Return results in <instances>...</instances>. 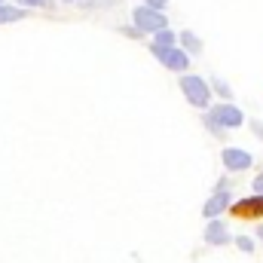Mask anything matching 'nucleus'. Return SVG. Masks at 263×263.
I'll use <instances>...</instances> for the list:
<instances>
[{
  "instance_id": "dca6fc26",
  "label": "nucleus",
  "mask_w": 263,
  "mask_h": 263,
  "mask_svg": "<svg viewBox=\"0 0 263 263\" xmlns=\"http://www.w3.org/2000/svg\"><path fill=\"white\" fill-rule=\"evenodd\" d=\"M120 0H86L83 3V9L86 12H92V9H110V6H117Z\"/></svg>"
},
{
  "instance_id": "9b49d317",
  "label": "nucleus",
  "mask_w": 263,
  "mask_h": 263,
  "mask_svg": "<svg viewBox=\"0 0 263 263\" xmlns=\"http://www.w3.org/2000/svg\"><path fill=\"white\" fill-rule=\"evenodd\" d=\"M22 18H28V9H22L15 3H3L0 6V25H12V22H22Z\"/></svg>"
},
{
  "instance_id": "39448f33",
  "label": "nucleus",
  "mask_w": 263,
  "mask_h": 263,
  "mask_svg": "<svg viewBox=\"0 0 263 263\" xmlns=\"http://www.w3.org/2000/svg\"><path fill=\"white\" fill-rule=\"evenodd\" d=\"M150 55L159 62V67H165V70L175 73V77H184V73L193 70V59H190L181 46H172V49H156V46H150Z\"/></svg>"
},
{
  "instance_id": "f03ea898",
  "label": "nucleus",
  "mask_w": 263,
  "mask_h": 263,
  "mask_svg": "<svg viewBox=\"0 0 263 263\" xmlns=\"http://www.w3.org/2000/svg\"><path fill=\"white\" fill-rule=\"evenodd\" d=\"M208 114V120L217 126L220 132H236V129H242V126H248V114L236 104V101H230V104H220V101H214L211 104V110H205Z\"/></svg>"
},
{
  "instance_id": "2eb2a0df",
  "label": "nucleus",
  "mask_w": 263,
  "mask_h": 263,
  "mask_svg": "<svg viewBox=\"0 0 263 263\" xmlns=\"http://www.w3.org/2000/svg\"><path fill=\"white\" fill-rule=\"evenodd\" d=\"M233 187H236V181H233L230 175H223V178H217V181H214L211 193H233Z\"/></svg>"
},
{
  "instance_id": "412c9836",
  "label": "nucleus",
  "mask_w": 263,
  "mask_h": 263,
  "mask_svg": "<svg viewBox=\"0 0 263 263\" xmlns=\"http://www.w3.org/2000/svg\"><path fill=\"white\" fill-rule=\"evenodd\" d=\"M141 6H150V9H156V12H165V9H168V0H141Z\"/></svg>"
},
{
  "instance_id": "5701e85b",
  "label": "nucleus",
  "mask_w": 263,
  "mask_h": 263,
  "mask_svg": "<svg viewBox=\"0 0 263 263\" xmlns=\"http://www.w3.org/2000/svg\"><path fill=\"white\" fill-rule=\"evenodd\" d=\"M62 3H73V6H83L86 0H62Z\"/></svg>"
},
{
  "instance_id": "b1692460",
  "label": "nucleus",
  "mask_w": 263,
  "mask_h": 263,
  "mask_svg": "<svg viewBox=\"0 0 263 263\" xmlns=\"http://www.w3.org/2000/svg\"><path fill=\"white\" fill-rule=\"evenodd\" d=\"M3 3H6V0H0V6H3Z\"/></svg>"
},
{
  "instance_id": "aec40b11",
  "label": "nucleus",
  "mask_w": 263,
  "mask_h": 263,
  "mask_svg": "<svg viewBox=\"0 0 263 263\" xmlns=\"http://www.w3.org/2000/svg\"><path fill=\"white\" fill-rule=\"evenodd\" d=\"M120 34H123V37H129V40H144V34H141L135 25H120Z\"/></svg>"
},
{
  "instance_id": "9d476101",
  "label": "nucleus",
  "mask_w": 263,
  "mask_h": 263,
  "mask_svg": "<svg viewBox=\"0 0 263 263\" xmlns=\"http://www.w3.org/2000/svg\"><path fill=\"white\" fill-rule=\"evenodd\" d=\"M208 83H211V95H214V101H220V104H230L233 101V86L223 80V77H208Z\"/></svg>"
},
{
  "instance_id": "f257e3e1",
  "label": "nucleus",
  "mask_w": 263,
  "mask_h": 263,
  "mask_svg": "<svg viewBox=\"0 0 263 263\" xmlns=\"http://www.w3.org/2000/svg\"><path fill=\"white\" fill-rule=\"evenodd\" d=\"M178 89H181V95H184V101L199 110V114H205V110H211V104H214V95H211V83H208V77H202V73H184V77H178Z\"/></svg>"
},
{
  "instance_id": "a211bd4d",
  "label": "nucleus",
  "mask_w": 263,
  "mask_h": 263,
  "mask_svg": "<svg viewBox=\"0 0 263 263\" xmlns=\"http://www.w3.org/2000/svg\"><path fill=\"white\" fill-rule=\"evenodd\" d=\"M202 126H205V132H208L211 138H227V132H220V129H217V126H214V123L208 120V114H202Z\"/></svg>"
},
{
  "instance_id": "ddd939ff",
  "label": "nucleus",
  "mask_w": 263,
  "mask_h": 263,
  "mask_svg": "<svg viewBox=\"0 0 263 263\" xmlns=\"http://www.w3.org/2000/svg\"><path fill=\"white\" fill-rule=\"evenodd\" d=\"M233 245L239 254H257V242L251 239V233H233Z\"/></svg>"
},
{
  "instance_id": "6ab92c4d",
  "label": "nucleus",
  "mask_w": 263,
  "mask_h": 263,
  "mask_svg": "<svg viewBox=\"0 0 263 263\" xmlns=\"http://www.w3.org/2000/svg\"><path fill=\"white\" fill-rule=\"evenodd\" d=\"M251 239L257 242V251H263V217L260 220H254V227H251Z\"/></svg>"
},
{
  "instance_id": "20e7f679",
  "label": "nucleus",
  "mask_w": 263,
  "mask_h": 263,
  "mask_svg": "<svg viewBox=\"0 0 263 263\" xmlns=\"http://www.w3.org/2000/svg\"><path fill=\"white\" fill-rule=\"evenodd\" d=\"M144 37H153V34H159V31H165V28H172L168 25V15L165 12H156V9H150V6H132V22Z\"/></svg>"
},
{
  "instance_id": "f8f14e48",
  "label": "nucleus",
  "mask_w": 263,
  "mask_h": 263,
  "mask_svg": "<svg viewBox=\"0 0 263 263\" xmlns=\"http://www.w3.org/2000/svg\"><path fill=\"white\" fill-rule=\"evenodd\" d=\"M150 46H156V49H172V46H178V31L165 28V31L153 34V37H150Z\"/></svg>"
},
{
  "instance_id": "4be33fe9",
  "label": "nucleus",
  "mask_w": 263,
  "mask_h": 263,
  "mask_svg": "<svg viewBox=\"0 0 263 263\" xmlns=\"http://www.w3.org/2000/svg\"><path fill=\"white\" fill-rule=\"evenodd\" d=\"M248 129L257 141H263V120H248Z\"/></svg>"
},
{
  "instance_id": "6e6552de",
  "label": "nucleus",
  "mask_w": 263,
  "mask_h": 263,
  "mask_svg": "<svg viewBox=\"0 0 263 263\" xmlns=\"http://www.w3.org/2000/svg\"><path fill=\"white\" fill-rule=\"evenodd\" d=\"M233 211L239 214V217H245V220H260L263 217V196H248V199H236V205H233Z\"/></svg>"
},
{
  "instance_id": "423d86ee",
  "label": "nucleus",
  "mask_w": 263,
  "mask_h": 263,
  "mask_svg": "<svg viewBox=\"0 0 263 263\" xmlns=\"http://www.w3.org/2000/svg\"><path fill=\"white\" fill-rule=\"evenodd\" d=\"M202 242L208 248H227L233 245V230L227 227V220H205V230H202Z\"/></svg>"
},
{
  "instance_id": "4468645a",
  "label": "nucleus",
  "mask_w": 263,
  "mask_h": 263,
  "mask_svg": "<svg viewBox=\"0 0 263 263\" xmlns=\"http://www.w3.org/2000/svg\"><path fill=\"white\" fill-rule=\"evenodd\" d=\"M15 6H22V9H52L55 0H15Z\"/></svg>"
},
{
  "instance_id": "f3484780",
  "label": "nucleus",
  "mask_w": 263,
  "mask_h": 263,
  "mask_svg": "<svg viewBox=\"0 0 263 263\" xmlns=\"http://www.w3.org/2000/svg\"><path fill=\"white\" fill-rule=\"evenodd\" d=\"M251 196H263V165L254 172V178H251Z\"/></svg>"
},
{
  "instance_id": "0eeeda50",
  "label": "nucleus",
  "mask_w": 263,
  "mask_h": 263,
  "mask_svg": "<svg viewBox=\"0 0 263 263\" xmlns=\"http://www.w3.org/2000/svg\"><path fill=\"white\" fill-rule=\"evenodd\" d=\"M236 205V193H208L205 205H202V217L205 220H220L223 214H230Z\"/></svg>"
},
{
  "instance_id": "7ed1b4c3",
  "label": "nucleus",
  "mask_w": 263,
  "mask_h": 263,
  "mask_svg": "<svg viewBox=\"0 0 263 263\" xmlns=\"http://www.w3.org/2000/svg\"><path fill=\"white\" fill-rule=\"evenodd\" d=\"M220 165H223V172L233 178V175H248L254 165H257V156L251 153V150H245V147H239V144H227L223 150H220Z\"/></svg>"
},
{
  "instance_id": "1a4fd4ad",
  "label": "nucleus",
  "mask_w": 263,
  "mask_h": 263,
  "mask_svg": "<svg viewBox=\"0 0 263 263\" xmlns=\"http://www.w3.org/2000/svg\"><path fill=\"white\" fill-rule=\"evenodd\" d=\"M178 46L190 55V59H199L202 52H205V43H202V37H199L196 31H190V28H184V31H178Z\"/></svg>"
}]
</instances>
